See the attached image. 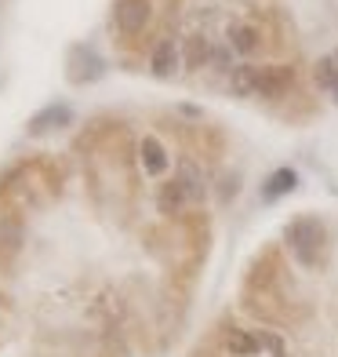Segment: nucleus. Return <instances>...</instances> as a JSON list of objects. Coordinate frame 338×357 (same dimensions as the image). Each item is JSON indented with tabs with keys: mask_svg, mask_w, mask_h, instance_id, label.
Returning <instances> with one entry per match:
<instances>
[{
	"mask_svg": "<svg viewBox=\"0 0 338 357\" xmlns=\"http://www.w3.org/2000/svg\"><path fill=\"white\" fill-rule=\"evenodd\" d=\"M284 241H287V248H291V255L298 259L302 266H316L320 255H324V245H328V230H324L320 219L298 215V219L287 222Z\"/></svg>",
	"mask_w": 338,
	"mask_h": 357,
	"instance_id": "1",
	"label": "nucleus"
},
{
	"mask_svg": "<svg viewBox=\"0 0 338 357\" xmlns=\"http://www.w3.org/2000/svg\"><path fill=\"white\" fill-rule=\"evenodd\" d=\"M153 22V0H113V33L124 44L138 40Z\"/></svg>",
	"mask_w": 338,
	"mask_h": 357,
	"instance_id": "2",
	"label": "nucleus"
},
{
	"mask_svg": "<svg viewBox=\"0 0 338 357\" xmlns=\"http://www.w3.org/2000/svg\"><path fill=\"white\" fill-rule=\"evenodd\" d=\"M102 73H106V62H102V55L95 52V47H88V44H73L70 47V55H66L70 84H95Z\"/></svg>",
	"mask_w": 338,
	"mask_h": 357,
	"instance_id": "3",
	"label": "nucleus"
},
{
	"mask_svg": "<svg viewBox=\"0 0 338 357\" xmlns=\"http://www.w3.org/2000/svg\"><path fill=\"white\" fill-rule=\"evenodd\" d=\"M291 84H295V70L291 66H255V95L280 99Z\"/></svg>",
	"mask_w": 338,
	"mask_h": 357,
	"instance_id": "4",
	"label": "nucleus"
},
{
	"mask_svg": "<svg viewBox=\"0 0 338 357\" xmlns=\"http://www.w3.org/2000/svg\"><path fill=\"white\" fill-rule=\"evenodd\" d=\"M225 44L233 47V55L248 59L262 47V29L255 22H248V19H236V22H230V29H225Z\"/></svg>",
	"mask_w": 338,
	"mask_h": 357,
	"instance_id": "5",
	"label": "nucleus"
},
{
	"mask_svg": "<svg viewBox=\"0 0 338 357\" xmlns=\"http://www.w3.org/2000/svg\"><path fill=\"white\" fill-rule=\"evenodd\" d=\"M179 62H182V52H179V40H175V37H160V40L153 44V52H150V70H153V77L168 80L175 70H179Z\"/></svg>",
	"mask_w": 338,
	"mask_h": 357,
	"instance_id": "6",
	"label": "nucleus"
},
{
	"mask_svg": "<svg viewBox=\"0 0 338 357\" xmlns=\"http://www.w3.org/2000/svg\"><path fill=\"white\" fill-rule=\"evenodd\" d=\"M189 204L193 201H189V193H186V186L179 183V178H168V183L156 190V208H160V215H168V219L182 215Z\"/></svg>",
	"mask_w": 338,
	"mask_h": 357,
	"instance_id": "7",
	"label": "nucleus"
},
{
	"mask_svg": "<svg viewBox=\"0 0 338 357\" xmlns=\"http://www.w3.org/2000/svg\"><path fill=\"white\" fill-rule=\"evenodd\" d=\"M73 121V109L66 102H51V106H44L37 117H29V135H44V132H51V128H66Z\"/></svg>",
	"mask_w": 338,
	"mask_h": 357,
	"instance_id": "8",
	"label": "nucleus"
},
{
	"mask_svg": "<svg viewBox=\"0 0 338 357\" xmlns=\"http://www.w3.org/2000/svg\"><path fill=\"white\" fill-rule=\"evenodd\" d=\"M0 245L8 252H19L22 245V215L8 208V197H0Z\"/></svg>",
	"mask_w": 338,
	"mask_h": 357,
	"instance_id": "9",
	"label": "nucleus"
},
{
	"mask_svg": "<svg viewBox=\"0 0 338 357\" xmlns=\"http://www.w3.org/2000/svg\"><path fill=\"white\" fill-rule=\"evenodd\" d=\"M138 157H142V168H146V175H164L168 172V150L160 146V139L146 135L138 142Z\"/></svg>",
	"mask_w": 338,
	"mask_h": 357,
	"instance_id": "10",
	"label": "nucleus"
},
{
	"mask_svg": "<svg viewBox=\"0 0 338 357\" xmlns=\"http://www.w3.org/2000/svg\"><path fill=\"white\" fill-rule=\"evenodd\" d=\"M295 186H298V175L291 168H277V172L266 178V186H262V201L273 204V201H280L284 193H291Z\"/></svg>",
	"mask_w": 338,
	"mask_h": 357,
	"instance_id": "11",
	"label": "nucleus"
},
{
	"mask_svg": "<svg viewBox=\"0 0 338 357\" xmlns=\"http://www.w3.org/2000/svg\"><path fill=\"white\" fill-rule=\"evenodd\" d=\"M175 178L186 186V193H189V201L193 204H200L204 201V193H207V186H204V172L193 165V160H182L179 165V172H175Z\"/></svg>",
	"mask_w": 338,
	"mask_h": 357,
	"instance_id": "12",
	"label": "nucleus"
},
{
	"mask_svg": "<svg viewBox=\"0 0 338 357\" xmlns=\"http://www.w3.org/2000/svg\"><path fill=\"white\" fill-rule=\"evenodd\" d=\"M211 55H215V47H211V40H207V37H200V33L186 37V66L189 70L211 66Z\"/></svg>",
	"mask_w": 338,
	"mask_h": 357,
	"instance_id": "13",
	"label": "nucleus"
},
{
	"mask_svg": "<svg viewBox=\"0 0 338 357\" xmlns=\"http://www.w3.org/2000/svg\"><path fill=\"white\" fill-rule=\"evenodd\" d=\"M225 350H230L233 357H255L262 347H259V335H255V332H240V328H233L230 335H225Z\"/></svg>",
	"mask_w": 338,
	"mask_h": 357,
	"instance_id": "14",
	"label": "nucleus"
},
{
	"mask_svg": "<svg viewBox=\"0 0 338 357\" xmlns=\"http://www.w3.org/2000/svg\"><path fill=\"white\" fill-rule=\"evenodd\" d=\"M230 91L240 95V99L255 95V66H251V62H240V66L230 70Z\"/></svg>",
	"mask_w": 338,
	"mask_h": 357,
	"instance_id": "15",
	"label": "nucleus"
},
{
	"mask_svg": "<svg viewBox=\"0 0 338 357\" xmlns=\"http://www.w3.org/2000/svg\"><path fill=\"white\" fill-rule=\"evenodd\" d=\"M313 77H316V84L324 88V91H335V95H338V62H335V55L320 59L316 70H313Z\"/></svg>",
	"mask_w": 338,
	"mask_h": 357,
	"instance_id": "16",
	"label": "nucleus"
},
{
	"mask_svg": "<svg viewBox=\"0 0 338 357\" xmlns=\"http://www.w3.org/2000/svg\"><path fill=\"white\" fill-rule=\"evenodd\" d=\"M255 335H259V347H266V350H273L277 357H284V343L273 332H255Z\"/></svg>",
	"mask_w": 338,
	"mask_h": 357,
	"instance_id": "17",
	"label": "nucleus"
},
{
	"mask_svg": "<svg viewBox=\"0 0 338 357\" xmlns=\"http://www.w3.org/2000/svg\"><path fill=\"white\" fill-rule=\"evenodd\" d=\"M233 193H236V175H233V178H225V183H222V201H230Z\"/></svg>",
	"mask_w": 338,
	"mask_h": 357,
	"instance_id": "18",
	"label": "nucleus"
},
{
	"mask_svg": "<svg viewBox=\"0 0 338 357\" xmlns=\"http://www.w3.org/2000/svg\"><path fill=\"white\" fill-rule=\"evenodd\" d=\"M335 62H338V52H335Z\"/></svg>",
	"mask_w": 338,
	"mask_h": 357,
	"instance_id": "19",
	"label": "nucleus"
}]
</instances>
